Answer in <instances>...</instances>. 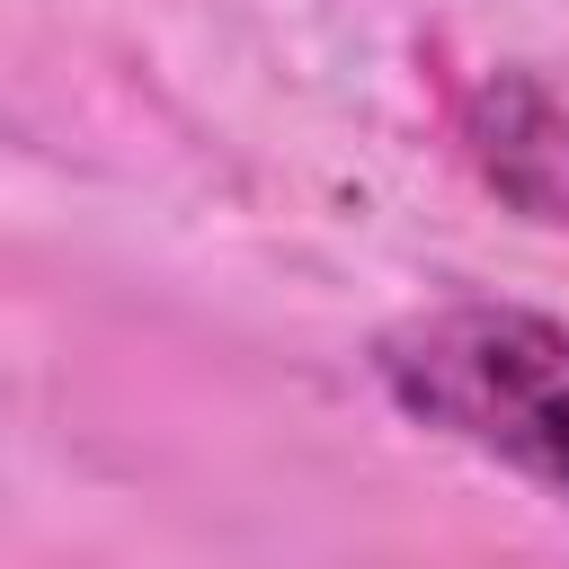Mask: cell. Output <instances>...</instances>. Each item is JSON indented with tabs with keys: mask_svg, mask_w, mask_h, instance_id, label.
Segmentation results:
<instances>
[{
	"mask_svg": "<svg viewBox=\"0 0 569 569\" xmlns=\"http://www.w3.org/2000/svg\"><path fill=\"white\" fill-rule=\"evenodd\" d=\"M373 382L427 436L569 507V329L525 302H427L373 338Z\"/></svg>",
	"mask_w": 569,
	"mask_h": 569,
	"instance_id": "obj_1",
	"label": "cell"
},
{
	"mask_svg": "<svg viewBox=\"0 0 569 569\" xmlns=\"http://www.w3.org/2000/svg\"><path fill=\"white\" fill-rule=\"evenodd\" d=\"M453 142L498 204L569 231V98L533 71H480L453 107Z\"/></svg>",
	"mask_w": 569,
	"mask_h": 569,
	"instance_id": "obj_2",
	"label": "cell"
}]
</instances>
